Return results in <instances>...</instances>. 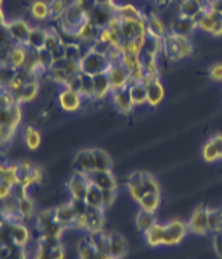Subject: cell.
Here are the masks:
<instances>
[{"label": "cell", "instance_id": "obj_1", "mask_svg": "<svg viewBox=\"0 0 222 259\" xmlns=\"http://www.w3.org/2000/svg\"><path fill=\"white\" fill-rule=\"evenodd\" d=\"M195 47L189 37H179V35L167 34L163 39V55L169 61H181L193 55Z\"/></svg>", "mask_w": 222, "mask_h": 259}, {"label": "cell", "instance_id": "obj_2", "mask_svg": "<svg viewBox=\"0 0 222 259\" xmlns=\"http://www.w3.org/2000/svg\"><path fill=\"white\" fill-rule=\"evenodd\" d=\"M85 21H87V15L71 0L65 13L61 15L58 21H55V24L60 32H76Z\"/></svg>", "mask_w": 222, "mask_h": 259}, {"label": "cell", "instance_id": "obj_3", "mask_svg": "<svg viewBox=\"0 0 222 259\" xmlns=\"http://www.w3.org/2000/svg\"><path fill=\"white\" fill-rule=\"evenodd\" d=\"M79 65H81V73H85L88 76L105 74V73H108V69L111 66L106 55L97 53L92 49H87L84 52V55H82L81 61H79Z\"/></svg>", "mask_w": 222, "mask_h": 259}, {"label": "cell", "instance_id": "obj_4", "mask_svg": "<svg viewBox=\"0 0 222 259\" xmlns=\"http://www.w3.org/2000/svg\"><path fill=\"white\" fill-rule=\"evenodd\" d=\"M57 103L66 113H77L85 105V100L79 92L71 91L68 87H61L57 94Z\"/></svg>", "mask_w": 222, "mask_h": 259}, {"label": "cell", "instance_id": "obj_5", "mask_svg": "<svg viewBox=\"0 0 222 259\" xmlns=\"http://www.w3.org/2000/svg\"><path fill=\"white\" fill-rule=\"evenodd\" d=\"M5 26H7L8 34H10L12 40L16 44V46H26V42H28V37H29V32H31V28H32V24L28 20L18 16V18H13V20H8L5 23Z\"/></svg>", "mask_w": 222, "mask_h": 259}, {"label": "cell", "instance_id": "obj_6", "mask_svg": "<svg viewBox=\"0 0 222 259\" xmlns=\"http://www.w3.org/2000/svg\"><path fill=\"white\" fill-rule=\"evenodd\" d=\"M189 234L187 222L181 219H172L166 222V232H164V245L163 246H177L185 235Z\"/></svg>", "mask_w": 222, "mask_h": 259}, {"label": "cell", "instance_id": "obj_7", "mask_svg": "<svg viewBox=\"0 0 222 259\" xmlns=\"http://www.w3.org/2000/svg\"><path fill=\"white\" fill-rule=\"evenodd\" d=\"M187 227L189 232L195 235H200V237H205L209 234L208 230V208L206 206H198L195 208L190 219L187 221Z\"/></svg>", "mask_w": 222, "mask_h": 259}, {"label": "cell", "instance_id": "obj_8", "mask_svg": "<svg viewBox=\"0 0 222 259\" xmlns=\"http://www.w3.org/2000/svg\"><path fill=\"white\" fill-rule=\"evenodd\" d=\"M110 79V85H111V91H121V89H126L130 84V74H129V69L124 66L122 63H116V65H111L108 73H106Z\"/></svg>", "mask_w": 222, "mask_h": 259}, {"label": "cell", "instance_id": "obj_9", "mask_svg": "<svg viewBox=\"0 0 222 259\" xmlns=\"http://www.w3.org/2000/svg\"><path fill=\"white\" fill-rule=\"evenodd\" d=\"M110 100L113 103V106L116 108V111L122 116H129L134 113L136 110V105L132 102L130 94H129V89H121V91H114L111 92Z\"/></svg>", "mask_w": 222, "mask_h": 259}, {"label": "cell", "instance_id": "obj_10", "mask_svg": "<svg viewBox=\"0 0 222 259\" xmlns=\"http://www.w3.org/2000/svg\"><path fill=\"white\" fill-rule=\"evenodd\" d=\"M94 171V148H84L77 151L73 159V172L88 176Z\"/></svg>", "mask_w": 222, "mask_h": 259}, {"label": "cell", "instance_id": "obj_11", "mask_svg": "<svg viewBox=\"0 0 222 259\" xmlns=\"http://www.w3.org/2000/svg\"><path fill=\"white\" fill-rule=\"evenodd\" d=\"M88 187H91V182H88V177L82 176V174H74L69 177V181L66 184V189L71 195L73 200H84Z\"/></svg>", "mask_w": 222, "mask_h": 259}, {"label": "cell", "instance_id": "obj_12", "mask_svg": "<svg viewBox=\"0 0 222 259\" xmlns=\"http://www.w3.org/2000/svg\"><path fill=\"white\" fill-rule=\"evenodd\" d=\"M144 21L147 26V32H148V35H152V37L163 40L166 35L169 34V28H167V26L164 24V21L159 18V15H156L155 12L145 13Z\"/></svg>", "mask_w": 222, "mask_h": 259}, {"label": "cell", "instance_id": "obj_13", "mask_svg": "<svg viewBox=\"0 0 222 259\" xmlns=\"http://www.w3.org/2000/svg\"><path fill=\"white\" fill-rule=\"evenodd\" d=\"M91 185H95L100 190H108V189H118V179L114 177L113 171H92L87 176Z\"/></svg>", "mask_w": 222, "mask_h": 259}, {"label": "cell", "instance_id": "obj_14", "mask_svg": "<svg viewBox=\"0 0 222 259\" xmlns=\"http://www.w3.org/2000/svg\"><path fill=\"white\" fill-rule=\"evenodd\" d=\"M197 31V24L192 20V18H185V16H181L177 15L174 20L171 21V28H169V32L174 34V35H179V37H192Z\"/></svg>", "mask_w": 222, "mask_h": 259}, {"label": "cell", "instance_id": "obj_15", "mask_svg": "<svg viewBox=\"0 0 222 259\" xmlns=\"http://www.w3.org/2000/svg\"><path fill=\"white\" fill-rule=\"evenodd\" d=\"M39 89H40V82L39 81H29V82H26L23 87L16 89V91H12V92L15 95L16 103L29 105V103H32L35 98L39 97Z\"/></svg>", "mask_w": 222, "mask_h": 259}, {"label": "cell", "instance_id": "obj_16", "mask_svg": "<svg viewBox=\"0 0 222 259\" xmlns=\"http://www.w3.org/2000/svg\"><path fill=\"white\" fill-rule=\"evenodd\" d=\"M114 16H118L121 21H139L144 20L145 13L140 10V8L130 2H124V4H118L113 8Z\"/></svg>", "mask_w": 222, "mask_h": 259}, {"label": "cell", "instance_id": "obj_17", "mask_svg": "<svg viewBox=\"0 0 222 259\" xmlns=\"http://www.w3.org/2000/svg\"><path fill=\"white\" fill-rule=\"evenodd\" d=\"M147 87V105L150 108H156L163 102L166 97V89L161 82V79H155V81H150L145 84Z\"/></svg>", "mask_w": 222, "mask_h": 259}, {"label": "cell", "instance_id": "obj_18", "mask_svg": "<svg viewBox=\"0 0 222 259\" xmlns=\"http://www.w3.org/2000/svg\"><path fill=\"white\" fill-rule=\"evenodd\" d=\"M129 253V243L121 234H108V254L114 259H124Z\"/></svg>", "mask_w": 222, "mask_h": 259}, {"label": "cell", "instance_id": "obj_19", "mask_svg": "<svg viewBox=\"0 0 222 259\" xmlns=\"http://www.w3.org/2000/svg\"><path fill=\"white\" fill-rule=\"evenodd\" d=\"M111 85H110V79L105 74H97L94 76V102L95 103H102L110 100L111 97Z\"/></svg>", "mask_w": 222, "mask_h": 259}, {"label": "cell", "instance_id": "obj_20", "mask_svg": "<svg viewBox=\"0 0 222 259\" xmlns=\"http://www.w3.org/2000/svg\"><path fill=\"white\" fill-rule=\"evenodd\" d=\"M28 12L31 20L37 24H42L46 21H50V7L49 0H31L28 5Z\"/></svg>", "mask_w": 222, "mask_h": 259}, {"label": "cell", "instance_id": "obj_21", "mask_svg": "<svg viewBox=\"0 0 222 259\" xmlns=\"http://www.w3.org/2000/svg\"><path fill=\"white\" fill-rule=\"evenodd\" d=\"M114 16V12L111 7H105V5H99L97 4L92 12L87 15V20L94 23L99 29H103L106 24L110 23V20Z\"/></svg>", "mask_w": 222, "mask_h": 259}, {"label": "cell", "instance_id": "obj_22", "mask_svg": "<svg viewBox=\"0 0 222 259\" xmlns=\"http://www.w3.org/2000/svg\"><path fill=\"white\" fill-rule=\"evenodd\" d=\"M99 34H100V29L97 28L94 23L87 20L81 28L76 31V37H77V42L82 44L85 49H91L92 44L99 39Z\"/></svg>", "mask_w": 222, "mask_h": 259}, {"label": "cell", "instance_id": "obj_23", "mask_svg": "<svg viewBox=\"0 0 222 259\" xmlns=\"http://www.w3.org/2000/svg\"><path fill=\"white\" fill-rule=\"evenodd\" d=\"M10 235L15 246L24 248L31 240V230L24 222H10Z\"/></svg>", "mask_w": 222, "mask_h": 259}, {"label": "cell", "instance_id": "obj_24", "mask_svg": "<svg viewBox=\"0 0 222 259\" xmlns=\"http://www.w3.org/2000/svg\"><path fill=\"white\" fill-rule=\"evenodd\" d=\"M53 209H55V221L57 222H60V224L63 226L65 229H73L74 221H76V212H74V209H73V206H71L69 201L61 203Z\"/></svg>", "mask_w": 222, "mask_h": 259}, {"label": "cell", "instance_id": "obj_25", "mask_svg": "<svg viewBox=\"0 0 222 259\" xmlns=\"http://www.w3.org/2000/svg\"><path fill=\"white\" fill-rule=\"evenodd\" d=\"M87 221H88L87 234H100V232H105V209L87 206Z\"/></svg>", "mask_w": 222, "mask_h": 259}, {"label": "cell", "instance_id": "obj_26", "mask_svg": "<svg viewBox=\"0 0 222 259\" xmlns=\"http://www.w3.org/2000/svg\"><path fill=\"white\" fill-rule=\"evenodd\" d=\"M47 29L49 28H42L40 24H32L28 42H26V47H28L29 50H35V52L42 50L43 47H46Z\"/></svg>", "mask_w": 222, "mask_h": 259}, {"label": "cell", "instance_id": "obj_27", "mask_svg": "<svg viewBox=\"0 0 222 259\" xmlns=\"http://www.w3.org/2000/svg\"><path fill=\"white\" fill-rule=\"evenodd\" d=\"M205 10H206V5L198 2V0H181V2H177V15L192 18V20Z\"/></svg>", "mask_w": 222, "mask_h": 259}, {"label": "cell", "instance_id": "obj_28", "mask_svg": "<svg viewBox=\"0 0 222 259\" xmlns=\"http://www.w3.org/2000/svg\"><path fill=\"white\" fill-rule=\"evenodd\" d=\"M21 139H23V144L26 145V148L34 151L37 150L42 145V132L34 126V124H28L24 127L23 134H21Z\"/></svg>", "mask_w": 222, "mask_h": 259}, {"label": "cell", "instance_id": "obj_29", "mask_svg": "<svg viewBox=\"0 0 222 259\" xmlns=\"http://www.w3.org/2000/svg\"><path fill=\"white\" fill-rule=\"evenodd\" d=\"M164 232H166V224H161V222H156V224L145 232V243L152 248L156 246H163L164 245Z\"/></svg>", "mask_w": 222, "mask_h": 259}, {"label": "cell", "instance_id": "obj_30", "mask_svg": "<svg viewBox=\"0 0 222 259\" xmlns=\"http://www.w3.org/2000/svg\"><path fill=\"white\" fill-rule=\"evenodd\" d=\"M94 171H113V159L103 148H94Z\"/></svg>", "mask_w": 222, "mask_h": 259}, {"label": "cell", "instance_id": "obj_31", "mask_svg": "<svg viewBox=\"0 0 222 259\" xmlns=\"http://www.w3.org/2000/svg\"><path fill=\"white\" fill-rule=\"evenodd\" d=\"M76 253H77V259H99V253H97V249L91 243V240L87 238V235L77 240Z\"/></svg>", "mask_w": 222, "mask_h": 259}, {"label": "cell", "instance_id": "obj_32", "mask_svg": "<svg viewBox=\"0 0 222 259\" xmlns=\"http://www.w3.org/2000/svg\"><path fill=\"white\" fill-rule=\"evenodd\" d=\"M156 222H158L156 212H148V211L140 209L136 214V227H137L139 232H142V234H145L147 230L152 229L156 224Z\"/></svg>", "mask_w": 222, "mask_h": 259}, {"label": "cell", "instance_id": "obj_33", "mask_svg": "<svg viewBox=\"0 0 222 259\" xmlns=\"http://www.w3.org/2000/svg\"><path fill=\"white\" fill-rule=\"evenodd\" d=\"M127 89H129V94H130L132 102L136 105V108L147 105V87L144 82H130Z\"/></svg>", "mask_w": 222, "mask_h": 259}, {"label": "cell", "instance_id": "obj_34", "mask_svg": "<svg viewBox=\"0 0 222 259\" xmlns=\"http://www.w3.org/2000/svg\"><path fill=\"white\" fill-rule=\"evenodd\" d=\"M26 57H28V47L26 46H13V49L8 53V60H7V65L13 66L15 69H20L23 68Z\"/></svg>", "mask_w": 222, "mask_h": 259}, {"label": "cell", "instance_id": "obj_35", "mask_svg": "<svg viewBox=\"0 0 222 259\" xmlns=\"http://www.w3.org/2000/svg\"><path fill=\"white\" fill-rule=\"evenodd\" d=\"M140 209L148 212H156L161 206V193H145L139 201Z\"/></svg>", "mask_w": 222, "mask_h": 259}, {"label": "cell", "instance_id": "obj_36", "mask_svg": "<svg viewBox=\"0 0 222 259\" xmlns=\"http://www.w3.org/2000/svg\"><path fill=\"white\" fill-rule=\"evenodd\" d=\"M18 214L23 221L34 218L35 214V203L29 195L23 196L21 200H18Z\"/></svg>", "mask_w": 222, "mask_h": 259}, {"label": "cell", "instance_id": "obj_37", "mask_svg": "<svg viewBox=\"0 0 222 259\" xmlns=\"http://www.w3.org/2000/svg\"><path fill=\"white\" fill-rule=\"evenodd\" d=\"M193 21H195V24H197L198 31L211 34L212 26H214V15H212L209 10H205V12H201L197 18H193Z\"/></svg>", "mask_w": 222, "mask_h": 259}, {"label": "cell", "instance_id": "obj_38", "mask_svg": "<svg viewBox=\"0 0 222 259\" xmlns=\"http://www.w3.org/2000/svg\"><path fill=\"white\" fill-rule=\"evenodd\" d=\"M208 230L211 234L222 232V208H208Z\"/></svg>", "mask_w": 222, "mask_h": 259}, {"label": "cell", "instance_id": "obj_39", "mask_svg": "<svg viewBox=\"0 0 222 259\" xmlns=\"http://www.w3.org/2000/svg\"><path fill=\"white\" fill-rule=\"evenodd\" d=\"M63 46V39H61V34L60 31L55 28V26H50V28L47 29V37H46V47L50 52L57 50L58 47Z\"/></svg>", "mask_w": 222, "mask_h": 259}, {"label": "cell", "instance_id": "obj_40", "mask_svg": "<svg viewBox=\"0 0 222 259\" xmlns=\"http://www.w3.org/2000/svg\"><path fill=\"white\" fill-rule=\"evenodd\" d=\"M47 79H50V81L53 84H57L60 87H65L68 84V79H69V74L66 73L65 68H57V66H52L49 69L47 73Z\"/></svg>", "mask_w": 222, "mask_h": 259}, {"label": "cell", "instance_id": "obj_41", "mask_svg": "<svg viewBox=\"0 0 222 259\" xmlns=\"http://www.w3.org/2000/svg\"><path fill=\"white\" fill-rule=\"evenodd\" d=\"M79 77H81V91H79V94L84 97L85 102L94 100V76L81 73Z\"/></svg>", "mask_w": 222, "mask_h": 259}, {"label": "cell", "instance_id": "obj_42", "mask_svg": "<svg viewBox=\"0 0 222 259\" xmlns=\"http://www.w3.org/2000/svg\"><path fill=\"white\" fill-rule=\"evenodd\" d=\"M84 201H85V204L88 208H102V190L97 189L95 185H91V187H88V190H87Z\"/></svg>", "mask_w": 222, "mask_h": 259}, {"label": "cell", "instance_id": "obj_43", "mask_svg": "<svg viewBox=\"0 0 222 259\" xmlns=\"http://www.w3.org/2000/svg\"><path fill=\"white\" fill-rule=\"evenodd\" d=\"M69 2H66V0H49V7H50V21L55 23L58 21L61 15L65 13L66 7H68Z\"/></svg>", "mask_w": 222, "mask_h": 259}, {"label": "cell", "instance_id": "obj_44", "mask_svg": "<svg viewBox=\"0 0 222 259\" xmlns=\"http://www.w3.org/2000/svg\"><path fill=\"white\" fill-rule=\"evenodd\" d=\"M16 76V69L10 65L0 66V89H10L13 79Z\"/></svg>", "mask_w": 222, "mask_h": 259}, {"label": "cell", "instance_id": "obj_45", "mask_svg": "<svg viewBox=\"0 0 222 259\" xmlns=\"http://www.w3.org/2000/svg\"><path fill=\"white\" fill-rule=\"evenodd\" d=\"M201 156H203V159H205L206 163H217L219 159H220L217 150H216L214 144L211 142V139L206 140L205 145L201 147Z\"/></svg>", "mask_w": 222, "mask_h": 259}, {"label": "cell", "instance_id": "obj_46", "mask_svg": "<svg viewBox=\"0 0 222 259\" xmlns=\"http://www.w3.org/2000/svg\"><path fill=\"white\" fill-rule=\"evenodd\" d=\"M145 193H161V185H159L158 179L148 172H144V182H142Z\"/></svg>", "mask_w": 222, "mask_h": 259}, {"label": "cell", "instance_id": "obj_47", "mask_svg": "<svg viewBox=\"0 0 222 259\" xmlns=\"http://www.w3.org/2000/svg\"><path fill=\"white\" fill-rule=\"evenodd\" d=\"M37 58H39V66L42 69H46L47 73H49V69L53 66V63H55V60H53V55H52V52L47 50V49H42L37 52Z\"/></svg>", "mask_w": 222, "mask_h": 259}, {"label": "cell", "instance_id": "obj_48", "mask_svg": "<svg viewBox=\"0 0 222 259\" xmlns=\"http://www.w3.org/2000/svg\"><path fill=\"white\" fill-rule=\"evenodd\" d=\"M116 200H118V189L102 190V208H103V209L111 208Z\"/></svg>", "mask_w": 222, "mask_h": 259}, {"label": "cell", "instance_id": "obj_49", "mask_svg": "<svg viewBox=\"0 0 222 259\" xmlns=\"http://www.w3.org/2000/svg\"><path fill=\"white\" fill-rule=\"evenodd\" d=\"M15 103V95L10 89H0V108H10Z\"/></svg>", "mask_w": 222, "mask_h": 259}, {"label": "cell", "instance_id": "obj_50", "mask_svg": "<svg viewBox=\"0 0 222 259\" xmlns=\"http://www.w3.org/2000/svg\"><path fill=\"white\" fill-rule=\"evenodd\" d=\"M15 127L13 126V114H12V106L10 108H0V127ZM16 129V127H15Z\"/></svg>", "mask_w": 222, "mask_h": 259}, {"label": "cell", "instance_id": "obj_51", "mask_svg": "<svg viewBox=\"0 0 222 259\" xmlns=\"http://www.w3.org/2000/svg\"><path fill=\"white\" fill-rule=\"evenodd\" d=\"M142 182H144V172L136 171V172H130L126 179V187L127 189H134V187H140Z\"/></svg>", "mask_w": 222, "mask_h": 259}, {"label": "cell", "instance_id": "obj_52", "mask_svg": "<svg viewBox=\"0 0 222 259\" xmlns=\"http://www.w3.org/2000/svg\"><path fill=\"white\" fill-rule=\"evenodd\" d=\"M212 15H214V26H212V31L209 35H212V37H222V15H217V13H212Z\"/></svg>", "mask_w": 222, "mask_h": 259}, {"label": "cell", "instance_id": "obj_53", "mask_svg": "<svg viewBox=\"0 0 222 259\" xmlns=\"http://www.w3.org/2000/svg\"><path fill=\"white\" fill-rule=\"evenodd\" d=\"M209 79L216 82H222V63H214L209 68Z\"/></svg>", "mask_w": 222, "mask_h": 259}, {"label": "cell", "instance_id": "obj_54", "mask_svg": "<svg viewBox=\"0 0 222 259\" xmlns=\"http://www.w3.org/2000/svg\"><path fill=\"white\" fill-rule=\"evenodd\" d=\"M73 2H74L79 8H81V10H82L85 15L91 13V12H92V8L97 5L95 0H73Z\"/></svg>", "mask_w": 222, "mask_h": 259}, {"label": "cell", "instance_id": "obj_55", "mask_svg": "<svg viewBox=\"0 0 222 259\" xmlns=\"http://www.w3.org/2000/svg\"><path fill=\"white\" fill-rule=\"evenodd\" d=\"M13 189H15V187L0 181V201H5V200L10 198V196L13 195Z\"/></svg>", "mask_w": 222, "mask_h": 259}, {"label": "cell", "instance_id": "obj_56", "mask_svg": "<svg viewBox=\"0 0 222 259\" xmlns=\"http://www.w3.org/2000/svg\"><path fill=\"white\" fill-rule=\"evenodd\" d=\"M110 47L111 46H108L106 42H103V40H100V39H97L92 46H91V49L94 50V52H97V53H102V55H106L108 53V50H110Z\"/></svg>", "mask_w": 222, "mask_h": 259}, {"label": "cell", "instance_id": "obj_57", "mask_svg": "<svg viewBox=\"0 0 222 259\" xmlns=\"http://www.w3.org/2000/svg\"><path fill=\"white\" fill-rule=\"evenodd\" d=\"M212 248H214L216 254L222 259V232L212 235Z\"/></svg>", "mask_w": 222, "mask_h": 259}, {"label": "cell", "instance_id": "obj_58", "mask_svg": "<svg viewBox=\"0 0 222 259\" xmlns=\"http://www.w3.org/2000/svg\"><path fill=\"white\" fill-rule=\"evenodd\" d=\"M206 10L222 15V0H208L206 2Z\"/></svg>", "mask_w": 222, "mask_h": 259}, {"label": "cell", "instance_id": "obj_59", "mask_svg": "<svg viewBox=\"0 0 222 259\" xmlns=\"http://www.w3.org/2000/svg\"><path fill=\"white\" fill-rule=\"evenodd\" d=\"M209 139H211L212 144H214V147H216V150H217V153H219V156H220V159H222V132L214 134V136L209 137Z\"/></svg>", "mask_w": 222, "mask_h": 259}, {"label": "cell", "instance_id": "obj_60", "mask_svg": "<svg viewBox=\"0 0 222 259\" xmlns=\"http://www.w3.org/2000/svg\"><path fill=\"white\" fill-rule=\"evenodd\" d=\"M174 2H177V0H155L158 8H167V7H171Z\"/></svg>", "mask_w": 222, "mask_h": 259}, {"label": "cell", "instance_id": "obj_61", "mask_svg": "<svg viewBox=\"0 0 222 259\" xmlns=\"http://www.w3.org/2000/svg\"><path fill=\"white\" fill-rule=\"evenodd\" d=\"M99 259H114V257H111L108 253H100L99 254Z\"/></svg>", "mask_w": 222, "mask_h": 259}, {"label": "cell", "instance_id": "obj_62", "mask_svg": "<svg viewBox=\"0 0 222 259\" xmlns=\"http://www.w3.org/2000/svg\"><path fill=\"white\" fill-rule=\"evenodd\" d=\"M198 2H201V4H205V5H206V2H208V0H198Z\"/></svg>", "mask_w": 222, "mask_h": 259}, {"label": "cell", "instance_id": "obj_63", "mask_svg": "<svg viewBox=\"0 0 222 259\" xmlns=\"http://www.w3.org/2000/svg\"><path fill=\"white\" fill-rule=\"evenodd\" d=\"M0 8H4V0H0Z\"/></svg>", "mask_w": 222, "mask_h": 259}, {"label": "cell", "instance_id": "obj_64", "mask_svg": "<svg viewBox=\"0 0 222 259\" xmlns=\"http://www.w3.org/2000/svg\"><path fill=\"white\" fill-rule=\"evenodd\" d=\"M147 2H155V0H147Z\"/></svg>", "mask_w": 222, "mask_h": 259}]
</instances>
